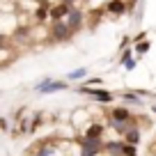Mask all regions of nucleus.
I'll use <instances>...</instances> for the list:
<instances>
[{"label":"nucleus","instance_id":"f257e3e1","mask_svg":"<svg viewBox=\"0 0 156 156\" xmlns=\"http://www.w3.org/2000/svg\"><path fill=\"white\" fill-rule=\"evenodd\" d=\"M73 34L76 32L64 23V19L62 21H51V25H48V41H69Z\"/></svg>","mask_w":156,"mask_h":156},{"label":"nucleus","instance_id":"f03ea898","mask_svg":"<svg viewBox=\"0 0 156 156\" xmlns=\"http://www.w3.org/2000/svg\"><path fill=\"white\" fill-rule=\"evenodd\" d=\"M76 92L78 94H87L92 101L103 103V106H110V103L115 101V94L108 92V90H103V87H87V85H83V87H78Z\"/></svg>","mask_w":156,"mask_h":156},{"label":"nucleus","instance_id":"7ed1b4c3","mask_svg":"<svg viewBox=\"0 0 156 156\" xmlns=\"http://www.w3.org/2000/svg\"><path fill=\"white\" fill-rule=\"evenodd\" d=\"M108 117H110V126H115V124H133V115L126 108H110Z\"/></svg>","mask_w":156,"mask_h":156},{"label":"nucleus","instance_id":"20e7f679","mask_svg":"<svg viewBox=\"0 0 156 156\" xmlns=\"http://www.w3.org/2000/svg\"><path fill=\"white\" fill-rule=\"evenodd\" d=\"M67 87V80H51L48 76L41 80V83L34 85V90H37L39 94H51V92H60V90Z\"/></svg>","mask_w":156,"mask_h":156},{"label":"nucleus","instance_id":"39448f33","mask_svg":"<svg viewBox=\"0 0 156 156\" xmlns=\"http://www.w3.org/2000/svg\"><path fill=\"white\" fill-rule=\"evenodd\" d=\"M51 0H37V5L32 9V23H48V9H51Z\"/></svg>","mask_w":156,"mask_h":156},{"label":"nucleus","instance_id":"423d86ee","mask_svg":"<svg viewBox=\"0 0 156 156\" xmlns=\"http://www.w3.org/2000/svg\"><path fill=\"white\" fill-rule=\"evenodd\" d=\"M83 21H85V14H83L80 9H76V7H71V9H69V14L64 16V23H67L73 32H78V30L83 28Z\"/></svg>","mask_w":156,"mask_h":156},{"label":"nucleus","instance_id":"0eeeda50","mask_svg":"<svg viewBox=\"0 0 156 156\" xmlns=\"http://www.w3.org/2000/svg\"><path fill=\"white\" fill-rule=\"evenodd\" d=\"M126 12H129L126 0H108L103 5V14H110V16H124Z\"/></svg>","mask_w":156,"mask_h":156},{"label":"nucleus","instance_id":"6e6552de","mask_svg":"<svg viewBox=\"0 0 156 156\" xmlns=\"http://www.w3.org/2000/svg\"><path fill=\"white\" fill-rule=\"evenodd\" d=\"M69 9H71V5H67V2H53L51 5V9H48V23L51 21H62L64 16L69 14Z\"/></svg>","mask_w":156,"mask_h":156},{"label":"nucleus","instance_id":"1a4fd4ad","mask_svg":"<svg viewBox=\"0 0 156 156\" xmlns=\"http://www.w3.org/2000/svg\"><path fill=\"white\" fill-rule=\"evenodd\" d=\"M103 131H106V126H103L101 122H90L87 126H85V133H83V140H101Z\"/></svg>","mask_w":156,"mask_h":156},{"label":"nucleus","instance_id":"9d476101","mask_svg":"<svg viewBox=\"0 0 156 156\" xmlns=\"http://www.w3.org/2000/svg\"><path fill=\"white\" fill-rule=\"evenodd\" d=\"M101 151H103V142L101 140H83L80 156H99Z\"/></svg>","mask_w":156,"mask_h":156},{"label":"nucleus","instance_id":"9b49d317","mask_svg":"<svg viewBox=\"0 0 156 156\" xmlns=\"http://www.w3.org/2000/svg\"><path fill=\"white\" fill-rule=\"evenodd\" d=\"M124 142H129V145H138V142H140V129H138V126H129L126 131H124Z\"/></svg>","mask_w":156,"mask_h":156},{"label":"nucleus","instance_id":"f8f14e48","mask_svg":"<svg viewBox=\"0 0 156 156\" xmlns=\"http://www.w3.org/2000/svg\"><path fill=\"white\" fill-rule=\"evenodd\" d=\"M122 145L124 142H106L103 145V151L110 156H122Z\"/></svg>","mask_w":156,"mask_h":156},{"label":"nucleus","instance_id":"ddd939ff","mask_svg":"<svg viewBox=\"0 0 156 156\" xmlns=\"http://www.w3.org/2000/svg\"><path fill=\"white\" fill-rule=\"evenodd\" d=\"M85 73H87V69H85V67L73 69V71H69V73H67V83H76V80H80Z\"/></svg>","mask_w":156,"mask_h":156},{"label":"nucleus","instance_id":"4468645a","mask_svg":"<svg viewBox=\"0 0 156 156\" xmlns=\"http://www.w3.org/2000/svg\"><path fill=\"white\" fill-rule=\"evenodd\" d=\"M149 48H151V41H149V39H142V41L136 44V55H145Z\"/></svg>","mask_w":156,"mask_h":156},{"label":"nucleus","instance_id":"2eb2a0df","mask_svg":"<svg viewBox=\"0 0 156 156\" xmlns=\"http://www.w3.org/2000/svg\"><path fill=\"white\" fill-rule=\"evenodd\" d=\"M41 119H44V117H41V112H37V115L32 117V122H30V126H28V133H34V131H37V126L41 124Z\"/></svg>","mask_w":156,"mask_h":156},{"label":"nucleus","instance_id":"dca6fc26","mask_svg":"<svg viewBox=\"0 0 156 156\" xmlns=\"http://www.w3.org/2000/svg\"><path fill=\"white\" fill-rule=\"evenodd\" d=\"M122 156H138L136 145H129V142H124V145H122Z\"/></svg>","mask_w":156,"mask_h":156},{"label":"nucleus","instance_id":"f3484780","mask_svg":"<svg viewBox=\"0 0 156 156\" xmlns=\"http://www.w3.org/2000/svg\"><path fill=\"white\" fill-rule=\"evenodd\" d=\"M122 97H124V101H133V103L138 101V94H136V92H124Z\"/></svg>","mask_w":156,"mask_h":156},{"label":"nucleus","instance_id":"a211bd4d","mask_svg":"<svg viewBox=\"0 0 156 156\" xmlns=\"http://www.w3.org/2000/svg\"><path fill=\"white\" fill-rule=\"evenodd\" d=\"M133 58V53H131V51H129V48H124V53H122V58H119V62H129V60H131Z\"/></svg>","mask_w":156,"mask_h":156},{"label":"nucleus","instance_id":"6ab92c4d","mask_svg":"<svg viewBox=\"0 0 156 156\" xmlns=\"http://www.w3.org/2000/svg\"><path fill=\"white\" fill-rule=\"evenodd\" d=\"M124 69H126V71H133V69H136V60H129V62H124Z\"/></svg>","mask_w":156,"mask_h":156},{"label":"nucleus","instance_id":"aec40b11","mask_svg":"<svg viewBox=\"0 0 156 156\" xmlns=\"http://www.w3.org/2000/svg\"><path fill=\"white\" fill-rule=\"evenodd\" d=\"M145 37H147V32H140V34H136V37H131V44H138V41H142Z\"/></svg>","mask_w":156,"mask_h":156},{"label":"nucleus","instance_id":"412c9836","mask_svg":"<svg viewBox=\"0 0 156 156\" xmlns=\"http://www.w3.org/2000/svg\"><path fill=\"white\" fill-rule=\"evenodd\" d=\"M0 129H2V131H7V119H5V117L0 119Z\"/></svg>","mask_w":156,"mask_h":156}]
</instances>
